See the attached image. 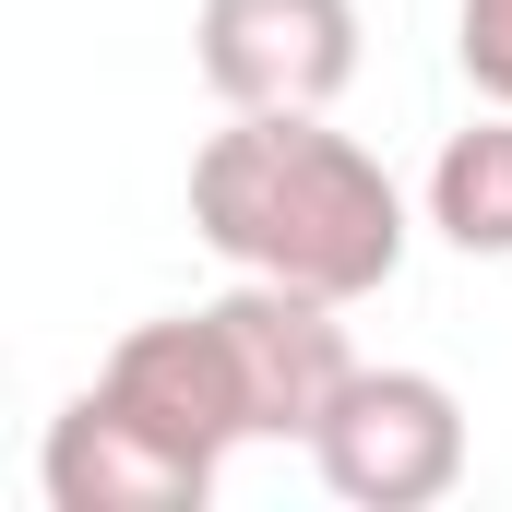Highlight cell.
Here are the masks:
<instances>
[{"instance_id": "277c9868", "label": "cell", "mask_w": 512, "mask_h": 512, "mask_svg": "<svg viewBox=\"0 0 512 512\" xmlns=\"http://www.w3.org/2000/svg\"><path fill=\"white\" fill-rule=\"evenodd\" d=\"M227 322V358L251 382V429L262 441H298L334 417V393L358 382V346H346V298H310V286H274V274H239L227 298H203Z\"/></svg>"}, {"instance_id": "5b68a950", "label": "cell", "mask_w": 512, "mask_h": 512, "mask_svg": "<svg viewBox=\"0 0 512 512\" xmlns=\"http://www.w3.org/2000/svg\"><path fill=\"white\" fill-rule=\"evenodd\" d=\"M96 382L120 393L155 441H179L203 477H227V453L262 441V429H251V382H239V358H227V322H215V310L131 322L120 346H108V370H96Z\"/></svg>"}, {"instance_id": "7a4b0ae2", "label": "cell", "mask_w": 512, "mask_h": 512, "mask_svg": "<svg viewBox=\"0 0 512 512\" xmlns=\"http://www.w3.org/2000/svg\"><path fill=\"white\" fill-rule=\"evenodd\" d=\"M310 477L346 512H429L465 489V405L441 370H370L334 393V417L310 429Z\"/></svg>"}, {"instance_id": "ba28073f", "label": "cell", "mask_w": 512, "mask_h": 512, "mask_svg": "<svg viewBox=\"0 0 512 512\" xmlns=\"http://www.w3.org/2000/svg\"><path fill=\"white\" fill-rule=\"evenodd\" d=\"M453 60L489 108H512V0H453Z\"/></svg>"}, {"instance_id": "6da1fadb", "label": "cell", "mask_w": 512, "mask_h": 512, "mask_svg": "<svg viewBox=\"0 0 512 512\" xmlns=\"http://www.w3.org/2000/svg\"><path fill=\"white\" fill-rule=\"evenodd\" d=\"M191 239L227 274H274L358 310L405 274L417 215L393 167L322 108H227V131H203L191 155Z\"/></svg>"}, {"instance_id": "8992f818", "label": "cell", "mask_w": 512, "mask_h": 512, "mask_svg": "<svg viewBox=\"0 0 512 512\" xmlns=\"http://www.w3.org/2000/svg\"><path fill=\"white\" fill-rule=\"evenodd\" d=\"M36 489H48V512H203L215 501V477H203L179 441H155L108 382H84L60 417H48Z\"/></svg>"}, {"instance_id": "52a82bcc", "label": "cell", "mask_w": 512, "mask_h": 512, "mask_svg": "<svg viewBox=\"0 0 512 512\" xmlns=\"http://www.w3.org/2000/svg\"><path fill=\"white\" fill-rule=\"evenodd\" d=\"M417 215H429L465 262H512V108H477V120L429 155Z\"/></svg>"}, {"instance_id": "3957f363", "label": "cell", "mask_w": 512, "mask_h": 512, "mask_svg": "<svg viewBox=\"0 0 512 512\" xmlns=\"http://www.w3.org/2000/svg\"><path fill=\"white\" fill-rule=\"evenodd\" d=\"M191 72L215 108H334L358 84V0H203Z\"/></svg>"}]
</instances>
